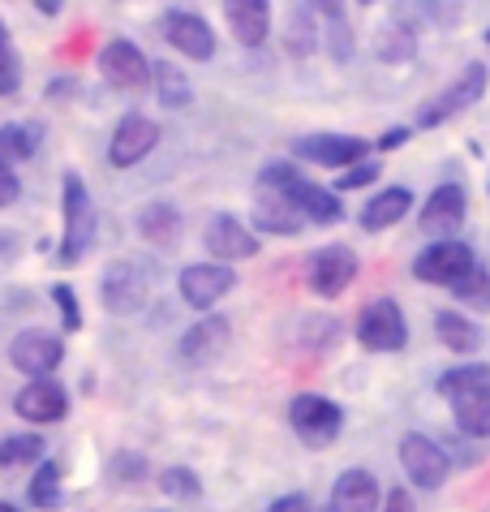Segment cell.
I'll return each mask as SVG.
<instances>
[{
	"mask_svg": "<svg viewBox=\"0 0 490 512\" xmlns=\"http://www.w3.org/2000/svg\"><path fill=\"white\" fill-rule=\"evenodd\" d=\"M258 186L280 190V194L288 198V203H293V207L301 211V220H314V224H336V220L344 216V207H340L336 190L314 186V181L301 177L293 164H267L263 173H258Z\"/></svg>",
	"mask_w": 490,
	"mask_h": 512,
	"instance_id": "cell-1",
	"label": "cell"
},
{
	"mask_svg": "<svg viewBox=\"0 0 490 512\" xmlns=\"http://www.w3.org/2000/svg\"><path fill=\"white\" fill-rule=\"evenodd\" d=\"M61 194H65V237H61V263H78L86 250H91L95 241V203H91V190H86V181L78 173H65L61 181Z\"/></svg>",
	"mask_w": 490,
	"mask_h": 512,
	"instance_id": "cell-2",
	"label": "cell"
},
{
	"mask_svg": "<svg viewBox=\"0 0 490 512\" xmlns=\"http://www.w3.org/2000/svg\"><path fill=\"white\" fill-rule=\"evenodd\" d=\"M357 340L370 349V353H396L409 345V323H405V310H400L392 297H379L370 302L362 315H357Z\"/></svg>",
	"mask_w": 490,
	"mask_h": 512,
	"instance_id": "cell-3",
	"label": "cell"
},
{
	"mask_svg": "<svg viewBox=\"0 0 490 512\" xmlns=\"http://www.w3.org/2000/svg\"><path fill=\"white\" fill-rule=\"evenodd\" d=\"M288 422H293V431L306 439L310 448H327L331 439L344 431V409L331 401V396L306 392L293 401V409H288Z\"/></svg>",
	"mask_w": 490,
	"mask_h": 512,
	"instance_id": "cell-4",
	"label": "cell"
},
{
	"mask_svg": "<svg viewBox=\"0 0 490 512\" xmlns=\"http://www.w3.org/2000/svg\"><path fill=\"white\" fill-rule=\"evenodd\" d=\"M478 259H473V250L465 241H435V246H426L422 254L413 259V276L426 280V284H443V289H456L460 280H465Z\"/></svg>",
	"mask_w": 490,
	"mask_h": 512,
	"instance_id": "cell-5",
	"label": "cell"
},
{
	"mask_svg": "<svg viewBox=\"0 0 490 512\" xmlns=\"http://www.w3.org/2000/svg\"><path fill=\"white\" fill-rule=\"evenodd\" d=\"M61 358H65L61 336L43 332V327H26V332H18L13 336V345H9V362L18 366L22 375H31V379H52V371L61 366Z\"/></svg>",
	"mask_w": 490,
	"mask_h": 512,
	"instance_id": "cell-6",
	"label": "cell"
},
{
	"mask_svg": "<svg viewBox=\"0 0 490 512\" xmlns=\"http://www.w3.org/2000/svg\"><path fill=\"white\" fill-rule=\"evenodd\" d=\"M366 151H370V142L353 134H310L293 142V155H301V160L323 164V168H344V173L366 164Z\"/></svg>",
	"mask_w": 490,
	"mask_h": 512,
	"instance_id": "cell-7",
	"label": "cell"
},
{
	"mask_svg": "<svg viewBox=\"0 0 490 512\" xmlns=\"http://www.w3.org/2000/svg\"><path fill=\"white\" fill-rule=\"evenodd\" d=\"M400 465H405L409 482H417L422 491H439L443 482H448V474H452L448 452H443L435 439H426V435H405V444H400Z\"/></svg>",
	"mask_w": 490,
	"mask_h": 512,
	"instance_id": "cell-8",
	"label": "cell"
},
{
	"mask_svg": "<svg viewBox=\"0 0 490 512\" xmlns=\"http://www.w3.org/2000/svg\"><path fill=\"white\" fill-rule=\"evenodd\" d=\"M486 82H490V69L486 65H469L465 74H460L456 87H448V91L435 99V104H426L422 112H417V130H430V125H439V121L456 117V112L473 108L486 95Z\"/></svg>",
	"mask_w": 490,
	"mask_h": 512,
	"instance_id": "cell-9",
	"label": "cell"
},
{
	"mask_svg": "<svg viewBox=\"0 0 490 512\" xmlns=\"http://www.w3.org/2000/svg\"><path fill=\"white\" fill-rule=\"evenodd\" d=\"M155 142H160V125L151 117H142V112H125L117 121V130H112V142H108V160L117 168H134L142 155L155 151Z\"/></svg>",
	"mask_w": 490,
	"mask_h": 512,
	"instance_id": "cell-10",
	"label": "cell"
},
{
	"mask_svg": "<svg viewBox=\"0 0 490 512\" xmlns=\"http://www.w3.org/2000/svg\"><path fill=\"white\" fill-rule=\"evenodd\" d=\"M99 297H104V310L108 315H138L142 306H147V280L134 263H112L104 280H99Z\"/></svg>",
	"mask_w": 490,
	"mask_h": 512,
	"instance_id": "cell-11",
	"label": "cell"
},
{
	"mask_svg": "<svg viewBox=\"0 0 490 512\" xmlns=\"http://www.w3.org/2000/svg\"><path fill=\"white\" fill-rule=\"evenodd\" d=\"M99 69H104V78L117 91H138L151 82V61L142 56L138 44H129V39H112V44L99 52Z\"/></svg>",
	"mask_w": 490,
	"mask_h": 512,
	"instance_id": "cell-12",
	"label": "cell"
},
{
	"mask_svg": "<svg viewBox=\"0 0 490 512\" xmlns=\"http://www.w3.org/2000/svg\"><path fill=\"white\" fill-rule=\"evenodd\" d=\"M237 284V272L228 263H190L181 272V297L194 310H211Z\"/></svg>",
	"mask_w": 490,
	"mask_h": 512,
	"instance_id": "cell-13",
	"label": "cell"
},
{
	"mask_svg": "<svg viewBox=\"0 0 490 512\" xmlns=\"http://www.w3.org/2000/svg\"><path fill=\"white\" fill-rule=\"evenodd\" d=\"M164 39L177 52L190 56V61H211V56H215L211 26L198 18V13H190V9H168L164 13Z\"/></svg>",
	"mask_w": 490,
	"mask_h": 512,
	"instance_id": "cell-14",
	"label": "cell"
},
{
	"mask_svg": "<svg viewBox=\"0 0 490 512\" xmlns=\"http://www.w3.org/2000/svg\"><path fill=\"white\" fill-rule=\"evenodd\" d=\"M207 250L215 254V263H237V259H254L258 254V237L245 229V224L237 216H228V211H220V216L207 220Z\"/></svg>",
	"mask_w": 490,
	"mask_h": 512,
	"instance_id": "cell-15",
	"label": "cell"
},
{
	"mask_svg": "<svg viewBox=\"0 0 490 512\" xmlns=\"http://www.w3.org/2000/svg\"><path fill=\"white\" fill-rule=\"evenodd\" d=\"M357 276V254L349 246H323L310 259V289L323 297H336L353 284Z\"/></svg>",
	"mask_w": 490,
	"mask_h": 512,
	"instance_id": "cell-16",
	"label": "cell"
},
{
	"mask_svg": "<svg viewBox=\"0 0 490 512\" xmlns=\"http://www.w3.org/2000/svg\"><path fill=\"white\" fill-rule=\"evenodd\" d=\"M228 332H233V327H228V319H220V315L194 323L190 332L177 340V358L185 366H207V362H215L228 349Z\"/></svg>",
	"mask_w": 490,
	"mask_h": 512,
	"instance_id": "cell-17",
	"label": "cell"
},
{
	"mask_svg": "<svg viewBox=\"0 0 490 512\" xmlns=\"http://www.w3.org/2000/svg\"><path fill=\"white\" fill-rule=\"evenodd\" d=\"M13 409H18V418H26V422H61L69 409V396L56 379H31L13 396Z\"/></svg>",
	"mask_w": 490,
	"mask_h": 512,
	"instance_id": "cell-18",
	"label": "cell"
},
{
	"mask_svg": "<svg viewBox=\"0 0 490 512\" xmlns=\"http://www.w3.org/2000/svg\"><path fill=\"white\" fill-rule=\"evenodd\" d=\"M417 224H422V233H435L439 241H452V233L465 224V190L460 186H439L435 194L426 198Z\"/></svg>",
	"mask_w": 490,
	"mask_h": 512,
	"instance_id": "cell-19",
	"label": "cell"
},
{
	"mask_svg": "<svg viewBox=\"0 0 490 512\" xmlns=\"http://www.w3.org/2000/svg\"><path fill=\"white\" fill-rule=\"evenodd\" d=\"M383 495H379V478L370 469H344L331 487V512H379Z\"/></svg>",
	"mask_w": 490,
	"mask_h": 512,
	"instance_id": "cell-20",
	"label": "cell"
},
{
	"mask_svg": "<svg viewBox=\"0 0 490 512\" xmlns=\"http://www.w3.org/2000/svg\"><path fill=\"white\" fill-rule=\"evenodd\" d=\"M301 211L288 203L280 190L254 186V229L258 233H276V237H297L301 233Z\"/></svg>",
	"mask_w": 490,
	"mask_h": 512,
	"instance_id": "cell-21",
	"label": "cell"
},
{
	"mask_svg": "<svg viewBox=\"0 0 490 512\" xmlns=\"http://www.w3.org/2000/svg\"><path fill=\"white\" fill-rule=\"evenodd\" d=\"M224 18L233 26V39L245 48H258L271 31V5H263V0H228Z\"/></svg>",
	"mask_w": 490,
	"mask_h": 512,
	"instance_id": "cell-22",
	"label": "cell"
},
{
	"mask_svg": "<svg viewBox=\"0 0 490 512\" xmlns=\"http://www.w3.org/2000/svg\"><path fill=\"white\" fill-rule=\"evenodd\" d=\"M409 207H413V194L405 186H387L383 194H374L366 211H362V229L370 233H383V229H392V224H400L409 216Z\"/></svg>",
	"mask_w": 490,
	"mask_h": 512,
	"instance_id": "cell-23",
	"label": "cell"
},
{
	"mask_svg": "<svg viewBox=\"0 0 490 512\" xmlns=\"http://www.w3.org/2000/svg\"><path fill=\"white\" fill-rule=\"evenodd\" d=\"M138 233L155 241V246H172L181 233V211L172 203H147L138 211Z\"/></svg>",
	"mask_w": 490,
	"mask_h": 512,
	"instance_id": "cell-24",
	"label": "cell"
},
{
	"mask_svg": "<svg viewBox=\"0 0 490 512\" xmlns=\"http://www.w3.org/2000/svg\"><path fill=\"white\" fill-rule=\"evenodd\" d=\"M435 332H439V340H443V345H448L452 353H473V349H482V327L469 323L465 315H456V310H439V315H435Z\"/></svg>",
	"mask_w": 490,
	"mask_h": 512,
	"instance_id": "cell-25",
	"label": "cell"
},
{
	"mask_svg": "<svg viewBox=\"0 0 490 512\" xmlns=\"http://www.w3.org/2000/svg\"><path fill=\"white\" fill-rule=\"evenodd\" d=\"M452 414H456V426L465 435L486 439L490 435V388L486 392H469V396H460V401H452Z\"/></svg>",
	"mask_w": 490,
	"mask_h": 512,
	"instance_id": "cell-26",
	"label": "cell"
},
{
	"mask_svg": "<svg viewBox=\"0 0 490 512\" xmlns=\"http://www.w3.org/2000/svg\"><path fill=\"white\" fill-rule=\"evenodd\" d=\"M435 388H439V396H448V401H460V396H469V392H486L490 366H456V371H443Z\"/></svg>",
	"mask_w": 490,
	"mask_h": 512,
	"instance_id": "cell-27",
	"label": "cell"
},
{
	"mask_svg": "<svg viewBox=\"0 0 490 512\" xmlns=\"http://www.w3.org/2000/svg\"><path fill=\"white\" fill-rule=\"evenodd\" d=\"M39 147V130L35 125H5L0 130V164H22V160H31Z\"/></svg>",
	"mask_w": 490,
	"mask_h": 512,
	"instance_id": "cell-28",
	"label": "cell"
},
{
	"mask_svg": "<svg viewBox=\"0 0 490 512\" xmlns=\"http://www.w3.org/2000/svg\"><path fill=\"white\" fill-rule=\"evenodd\" d=\"M31 504L43 512H56L61 508V465L56 461H39V474L31 478Z\"/></svg>",
	"mask_w": 490,
	"mask_h": 512,
	"instance_id": "cell-29",
	"label": "cell"
},
{
	"mask_svg": "<svg viewBox=\"0 0 490 512\" xmlns=\"http://www.w3.org/2000/svg\"><path fill=\"white\" fill-rule=\"evenodd\" d=\"M43 461V439L39 435H5L0 439V469H22Z\"/></svg>",
	"mask_w": 490,
	"mask_h": 512,
	"instance_id": "cell-30",
	"label": "cell"
},
{
	"mask_svg": "<svg viewBox=\"0 0 490 512\" xmlns=\"http://www.w3.org/2000/svg\"><path fill=\"white\" fill-rule=\"evenodd\" d=\"M155 87H160L164 108H190L194 91H190V78H185L177 65H168V61L155 65Z\"/></svg>",
	"mask_w": 490,
	"mask_h": 512,
	"instance_id": "cell-31",
	"label": "cell"
},
{
	"mask_svg": "<svg viewBox=\"0 0 490 512\" xmlns=\"http://www.w3.org/2000/svg\"><path fill=\"white\" fill-rule=\"evenodd\" d=\"M452 293H456L465 306L486 310V315H490V272H486V267H473V272H469L465 280H460Z\"/></svg>",
	"mask_w": 490,
	"mask_h": 512,
	"instance_id": "cell-32",
	"label": "cell"
},
{
	"mask_svg": "<svg viewBox=\"0 0 490 512\" xmlns=\"http://www.w3.org/2000/svg\"><path fill=\"white\" fill-rule=\"evenodd\" d=\"M22 87V65H18V52L9 44V31L0 22V95H13Z\"/></svg>",
	"mask_w": 490,
	"mask_h": 512,
	"instance_id": "cell-33",
	"label": "cell"
},
{
	"mask_svg": "<svg viewBox=\"0 0 490 512\" xmlns=\"http://www.w3.org/2000/svg\"><path fill=\"white\" fill-rule=\"evenodd\" d=\"M314 18H319V9H310V5H297L293 9V39H288V48H293L297 56H306L314 52Z\"/></svg>",
	"mask_w": 490,
	"mask_h": 512,
	"instance_id": "cell-34",
	"label": "cell"
},
{
	"mask_svg": "<svg viewBox=\"0 0 490 512\" xmlns=\"http://www.w3.org/2000/svg\"><path fill=\"white\" fill-rule=\"evenodd\" d=\"M160 487L164 495H177V500H198V478H194V469H185V465H172L164 469V478H160Z\"/></svg>",
	"mask_w": 490,
	"mask_h": 512,
	"instance_id": "cell-35",
	"label": "cell"
},
{
	"mask_svg": "<svg viewBox=\"0 0 490 512\" xmlns=\"http://www.w3.org/2000/svg\"><path fill=\"white\" fill-rule=\"evenodd\" d=\"M52 297H56V306H61V327L65 332H78L82 327V306H78V297L69 284H52Z\"/></svg>",
	"mask_w": 490,
	"mask_h": 512,
	"instance_id": "cell-36",
	"label": "cell"
},
{
	"mask_svg": "<svg viewBox=\"0 0 490 512\" xmlns=\"http://www.w3.org/2000/svg\"><path fill=\"white\" fill-rule=\"evenodd\" d=\"M379 168L383 164H357V168H349V173H340L336 190H362V186H370V181L379 177Z\"/></svg>",
	"mask_w": 490,
	"mask_h": 512,
	"instance_id": "cell-37",
	"label": "cell"
},
{
	"mask_svg": "<svg viewBox=\"0 0 490 512\" xmlns=\"http://www.w3.org/2000/svg\"><path fill=\"white\" fill-rule=\"evenodd\" d=\"M18 194H22V181H18V173H13L9 164H0V207L18 203Z\"/></svg>",
	"mask_w": 490,
	"mask_h": 512,
	"instance_id": "cell-38",
	"label": "cell"
},
{
	"mask_svg": "<svg viewBox=\"0 0 490 512\" xmlns=\"http://www.w3.org/2000/svg\"><path fill=\"white\" fill-rule=\"evenodd\" d=\"M267 512H314V504L306 500V495H280V500L271 504Z\"/></svg>",
	"mask_w": 490,
	"mask_h": 512,
	"instance_id": "cell-39",
	"label": "cell"
},
{
	"mask_svg": "<svg viewBox=\"0 0 490 512\" xmlns=\"http://www.w3.org/2000/svg\"><path fill=\"white\" fill-rule=\"evenodd\" d=\"M379 512H417L413 500H409V491L405 487H396V491H387V504Z\"/></svg>",
	"mask_w": 490,
	"mask_h": 512,
	"instance_id": "cell-40",
	"label": "cell"
},
{
	"mask_svg": "<svg viewBox=\"0 0 490 512\" xmlns=\"http://www.w3.org/2000/svg\"><path fill=\"white\" fill-rule=\"evenodd\" d=\"M405 138H409V130H392L387 138H379V147H383V151H392V147H400Z\"/></svg>",
	"mask_w": 490,
	"mask_h": 512,
	"instance_id": "cell-41",
	"label": "cell"
},
{
	"mask_svg": "<svg viewBox=\"0 0 490 512\" xmlns=\"http://www.w3.org/2000/svg\"><path fill=\"white\" fill-rule=\"evenodd\" d=\"M0 512H18V508H13V504H5V500H0Z\"/></svg>",
	"mask_w": 490,
	"mask_h": 512,
	"instance_id": "cell-42",
	"label": "cell"
},
{
	"mask_svg": "<svg viewBox=\"0 0 490 512\" xmlns=\"http://www.w3.org/2000/svg\"><path fill=\"white\" fill-rule=\"evenodd\" d=\"M314 512H331V508H314Z\"/></svg>",
	"mask_w": 490,
	"mask_h": 512,
	"instance_id": "cell-43",
	"label": "cell"
}]
</instances>
